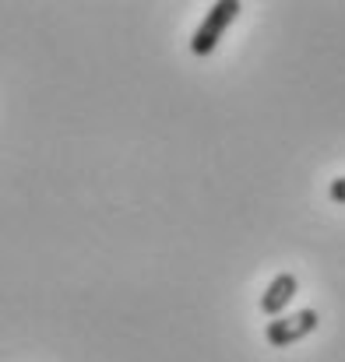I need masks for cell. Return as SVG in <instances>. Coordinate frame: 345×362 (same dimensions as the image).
Returning <instances> with one entry per match:
<instances>
[{
	"instance_id": "obj_3",
	"label": "cell",
	"mask_w": 345,
	"mask_h": 362,
	"mask_svg": "<svg viewBox=\"0 0 345 362\" xmlns=\"http://www.w3.org/2000/svg\"><path fill=\"white\" fill-rule=\"evenodd\" d=\"M296 292H300V281H296V274H289V271H282V274H275L271 281H268V288H264V296H261V313L264 317H282L285 313V306L296 299Z\"/></svg>"
},
{
	"instance_id": "obj_1",
	"label": "cell",
	"mask_w": 345,
	"mask_h": 362,
	"mask_svg": "<svg viewBox=\"0 0 345 362\" xmlns=\"http://www.w3.org/2000/svg\"><path fill=\"white\" fill-rule=\"evenodd\" d=\"M239 11H243L239 0H219V4H212L208 14H205V21L198 25V32H194V39H191V53H194V57H208V53H215L219 39L226 35V28L236 21Z\"/></svg>"
},
{
	"instance_id": "obj_2",
	"label": "cell",
	"mask_w": 345,
	"mask_h": 362,
	"mask_svg": "<svg viewBox=\"0 0 345 362\" xmlns=\"http://www.w3.org/2000/svg\"><path fill=\"white\" fill-rule=\"evenodd\" d=\"M317 324H321L317 310L282 313V317L268 320V327H264V338H268V345H271V349H289V345L303 341L307 334H314V331H317Z\"/></svg>"
},
{
	"instance_id": "obj_4",
	"label": "cell",
	"mask_w": 345,
	"mask_h": 362,
	"mask_svg": "<svg viewBox=\"0 0 345 362\" xmlns=\"http://www.w3.org/2000/svg\"><path fill=\"white\" fill-rule=\"evenodd\" d=\"M332 201H335V204H345V176L332 180Z\"/></svg>"
}]
</instances>
